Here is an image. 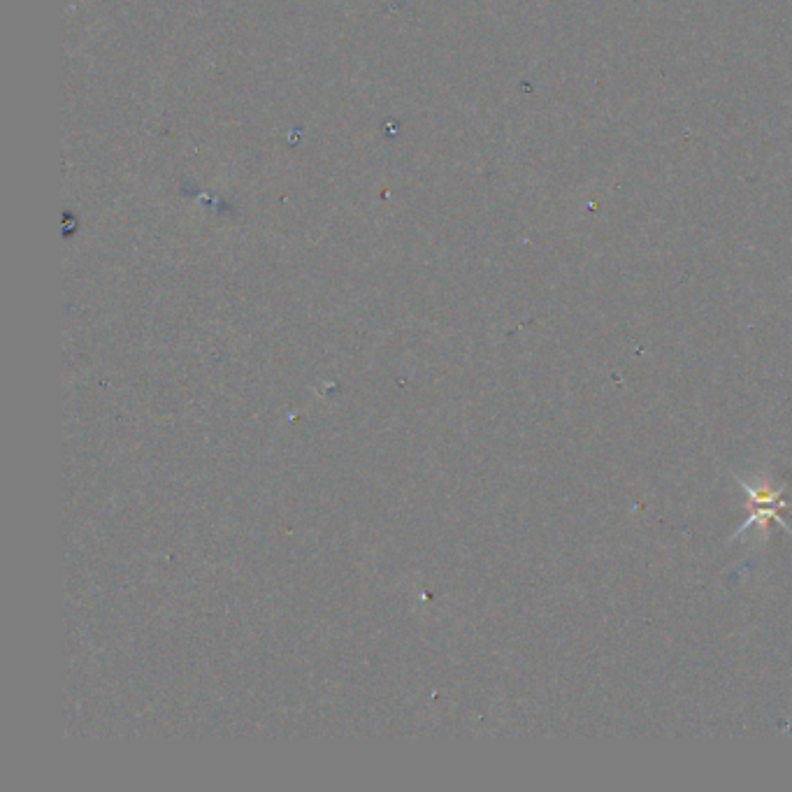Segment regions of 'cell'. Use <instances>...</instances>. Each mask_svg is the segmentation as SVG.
Masks as SVG:
<instances>
[{"instance_id":"1","label":"cell","mask_w":792,"mask_h":792,"mask_svg":"<svg viewBox=\"0 0 792 792\" xmlns=\"http://www.w3.org/2000/svg\"><path fill=\"white\" fill-rule=\"evenodd\" d=\"M734 479L739 481V486L744 488L748 495V504H746L748 518H746V523L739 528V532H734L732 542L744 535V532L751 530L753 525H758V528L762 530V539L767 537V530L772 523H779L781 528L788 532V535H792V528L786 521H783V516H781V509H786V500H783L786 486L774 488L772 484H769V481H758V484H751V481L739 477V474H734Z\"/></svg>"}]
</instances>
